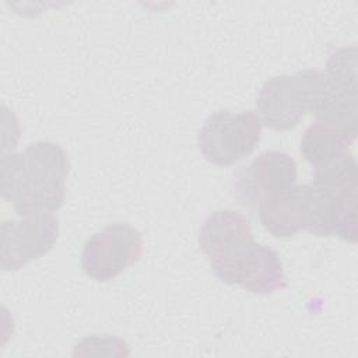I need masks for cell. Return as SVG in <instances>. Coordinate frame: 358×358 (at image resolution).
Here are the masks:
<instances>
[{"label":"cell","instance_id":"obj_1","mask_svg":"<svg viewBox=\"0 0 358 358\" xmlns=\"http://www.w3.org/2000/svg\"><path fill=\"white\" fill-rule=\"evenodd\" d=\"M70 162L50 141L29 144L21 154H3L1 194L20 217L53 214L64 203Z\"/></svg>","mask_w":358,"mask_h":358},{"label":"cell","instance_id":"obj_2","mask_svg":"<svg viewBox=\"0 0 358 358\" xmlns=\"http://www.w3.org/2000/svg\"><path fill=\"white\" fill-rule=\"evenodd\" d=\"M343 208V194L330 186L310 182L294 185L259 207L260 222L275 238H289L299 231L316 236L336 234Z\"/></svg>","mask_w":358,"mask_h":358},{"label":"cell","instance_id":"obj_3","mask_svg":"<svg viewBox=\"0 0 358 358\" xmlns=\"http://www.w3.org/2000/svg\"><path fill=\"white\" fill-rule=\"evenodd\" d=\"M262 137V122L256 112L231 113L217 110L210 115L197 134L203 157L217 166H231L250 155Z\"/></svg>","mask_w":358,"mask_h":358},{"label":"cell","instance_id":"obj_4","mask_svg":"<svg viewBox=\"0 0 358 358\" xmlns=\"http://www.w3.org/2000/svg\"><path fill=\"white\" fill-rule=\"evenodd\" d=\"M322 77L319 70H303L267 80L256 101L262 124L275 131L296 127L309 110L313 90Z\"/></svg>","mask_w":358,"mask_h":358},{"label":"cell","instance_id":"obj_5","mask_svg":"<svg viewBox=\"0 0 358 358\" xmlns=\"http://www.w3.org/2000/svg\"><path fill=\"white\" fill-rule=\"evenodd\" d=\"M141 255V234L126 222H113L85 241L80 262L90 278L106 282L137 263Z\"/></svg>","mask_w":358,"mask_h":358},{"label":"cell","instance_id":"obj_6","mask_svg":"<svg viewBox=\"0 0 358 358\" xmlns=\"http://www.w3.org/2000/svg\"><path fill=\"white\" fill-rule=\"evenodd\" d=\"M296 172V162L289 154L278 150L264 151L235 172L234 194L241 206L259 208L294 186Z\"/></svg>","mask_w":358,"mask_h":358},{"label":"cell","instance_id":"obj_7","mask_svg":"<svg viewBox=\"0 0 358 358\" xmlns=\"http://www.w3.org/2000/svg\"><path fill=\"white\" fill-rule=\"evenodd\" d=\"M59 221L53 214L22 217L1 222V268L15 271L45 256L56 243Z\"/></svg>","mask_w":358,"mask_h":358},{"label":"cell","instance_id":"obj_8","mask_svg":"<svg viewBox=\"0 0 358 358\" xmlns=\"http://www.w3.org/2000/svg\"><path fill=\"white\" fill-rule=\"evenodd\" d=\"M249 220L235 210H218L210 214L200 231L199 246L218 278L253 243Z\"/></svg>","mask_w":358,"mask_h":358},{"label":"cell","instance_id":"obj_9","mask_svg":"<svg viewBox=\"0 0 358 358\" xmlns=\"http://www.w3.org/2000/svg\"><path fill=\"white\" fill-rule=\"evenodd\" d=\"M218 280L257 295H271L287 287L280 255L270 246L256 242Z\"/></svg>","mask_w":358,"mask_h":358},{"label":"cell","instance_id":"obj_10","mask_svg":"<svg viewBox=\"0 0 358 358\" xmlns=\"http://www.w3.org/2000/svg\"><path fill=\"white\" fill-rule=\"evenodd\" d=\"M355 136L336 124L315 122L301 137V154L315 168H319L347 152Z\"/></svg>","mask_w":358,"mask_h":358}]
</instances>
